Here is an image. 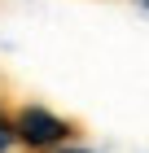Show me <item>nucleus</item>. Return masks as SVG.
<instances>
[{"label": "nucleus", "instance_id": "nucleus-1", "mask_svg": "<svg viewBox=\"0 0 149 153\" xmlns=\"http://www.w3.org/2000/svg\"><path fill=\"white\" fill-rule=\"evenodd\" d=\"M13 136L22 153H48L66 140H79V123L48 109L44 101H13Z\"/></svg>", "mask_w": 149, "mask_h": 153}, {"label": "nucleus", "instance_id": "nucleus-2", "mask_svg": "<svg viewBox=\"0 0 149 153\" xmlns=\"http://www.w3.org/2000/svg\"><path fill=\"white\" fill-rule=\"evenodd\" d=\"M0 153H22V144L13 136V101L4 88H0Z\"/></svg>", "mask_w": 149, "mask_h": 153}, {"label": "nucleus", "instance_id": "nucleus-3", "mask_svg": "<svg viewBox=\"0 0 149 153\" xmlns=\"http://www.w3.org/2000/svg\"><path fill=\"white\" fill-rule=\"evenodd\" d=\"M48 153H97V149H88L79 140H66V144H57V149H48Z\"/></svg>", "mask_w": 149, "mask_h": 153}, {"label": "nucleus", "instance_id": "nucleus-4", "mask_svg": "<svg viewBox=\"0 0 149 153\" xmlns=\"http://www.w3.org/2000/svg\"><path fill=\"white\" fill-rule=\"evenodd\" d=\"M132 4H136V9H140V13L149 18V0H132Z\"/></svg>", "mask_w": 149, "mask_h": 153}]
</instances>
